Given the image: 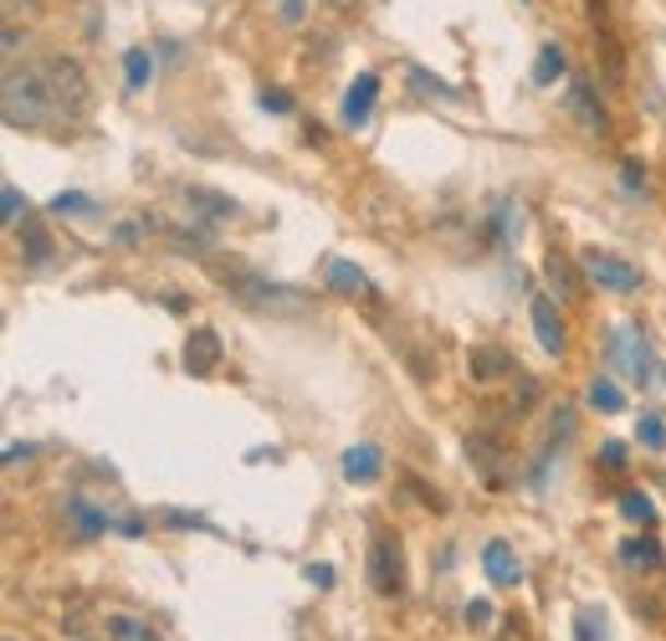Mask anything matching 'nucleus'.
I'll list each match as a JSON object with an SVG mask.
<instances>
[{"label":"nucleus","mask_w":666,"mask_h":641,"mask_svg":"<svg viewBox=\"0 0 666 641\" xmlns=\"http://www.w3.org/2000/svg\"><path fill=\"white\" fill-rule=\"evenodd\" d=\"M544 272H549V287L559 293V298H574L580 287H574V272H569V262L559 252H549V262H544Z\"/></svg>","instance_id":"4be33fe9"},{"label":"nucleus","mask_w":666,"mask_h":641,"mask_svg":"<svg viewBox=\"0 0 666 641\" xmlns=\"http://www.w3.org/2000/svg\"><path fill=\"white\" fill-rule=\"evenodd\" d=\"M123 78H129V93L150 87V78H154V57H150V51H144V47L123 51Z\"/></svg>","instance_id":"a211bd4d"},{"label":"nucleus","mask_w":666,"mask_h":641,"mask_svg":"<svg viewBox=\"0 0 666 641\" xmlns=\"http://www.w3.org/2000/svg\"><path fill=\"white\" fill-rule=\"evenodd\" d=\"M16 51H21V32L16 26H5V57H16Z\"/></svg>","instance_id":"e433bc0d"},{"label":"nucleus","mask_w":666,"mask_h":641,"mask_svg":"<svg viewBox=\"0 0 666 641\" xmlns=\"http://www.w3.org/2000/svg\"><path fill=\"white\" fill-rule=\"evenodd\" d=\"M51 211H57V216H93V201H87L83 190H62V195L51 201Z\"/></svg>","instance_id":"b1692460"},{"label":"nucleus","mask_w":666,"mask_h":641,"mask_svg":"<svg viewBox=\"0 0 666 641\" xmlns=\"http://www.w3.org/2000/svg\"><path fill=\"white\" fill-rule=\"evenodd\" d=\"M41 72H47L51 98H57V108H62L67 119H78L87 103H93V87H87V72H83V62H78V57L51 51V57H41Z\"/></svg>","instance_id":"f03ea898"},{"label":"nucleus","mask_w":666,"mask_h":641,"mask_svg":"<svg viewBox=\"0 0 666 641\" xmlns=\"http://www.w3.org/2000/svg\"><path fill=\"white\" fill-rule=\"evenodd\" d=\"M549 431H554V441H569V437H574V411H569V405H559V411H554Z\"/></svg>","instance_id":"c756f323"},{"label":"nucleus","mask_w":666,"mask_h":641,"mask_svg":"<svg viewBox=\"0 0 666 641\" xmlns=\"http://www.w3.org/2000/svg\"><path fill=\"white\" fill-rule=\"evenodd\" d=\"M620 559H626V565H635V570H641V565H646V570H656V565H662V544H656V539H626V544H620Z\"/></svg>","instance_id":"6ab92c4d"},{"label":"nucleus","mask_w":666,"mask_h":641,"mask_svg":"<svg viewBox=\"0 0 666 641\" xmlns=\"http://www.w3.org/2000/svg\"><path fill=\"white\" fill-rule=\"evenodd\" d=\"M635 437L646 441L651 452H662V447H666V426H662V416H651V411H646V416H641V431H635Z\"/></svg>","instance_id":"bb28decb"},{"label":"nucleus","mask_w":666,"mask_h":641,"mask_svg":"<svg viewBox=\"0 0 666 641\" xmlns=\"http://www.w3.org/2000/svg\"><path fill=\"white\" fill-rule=\"evenodd\" d=\"M502 370H508V355H502V349H472V375H477V380H498Z\"/></svg>","instance_id":"5701e85b"},{"label":"nucleus","mask_w":666,"mask_h":641,"mask_svg":"<svg viewBox=\"0 0 666 641\" xmlns=\"http://www.w3.org/2000/svg\"><path fill=\"white\" fill-rule=\"evenodd\" d=\"M21 257H26L32 268H47L51 262V237H47L41 221H26V226H21Z\"/></svg>","instance_id":"4468645a"},{"label":"nucleus","mask_w":666,"mask_h":641,"mask_svg":"<svg viewBox=\"0 0 666 641\" xmlns=\"http://www.w3.org/2000/svg\"><path fill=\"white\" fill-rule=\"evenodd\" d=\"M564 78V51H559V41H544L538 47V62H533V83L538 87H549Z\"/></svg>","instance_id":"2eb2a0df"},{"label":"nucleus","mask_w":666,"mask_h":641,"mask_svg":"<svg viewBox=\"0 0 666 641\" xmlns=\"http://www.w3.org/2000/svg\"><path fill=\"white\" fill-rule=\"evenodd\" d=\"M5 641H16V637H5Z\"/></svg>","instance_id":"ea45409f"},{"label":"nucleus","mask_w":666,"mask_h":641,"mask_svg":"<svg viewBox=\"0 0 666 641\" xmlns=\"http://www.w3.org/2000/svg\"><path fill=\"white\" fill-rule=\"evenodd\" d=\"M599 462H605L610 473H620V467H626V447H620V441H605V447H599Z\"/></svg>","instance_id":"2f4dec72"},{"label":"nucleus","mask_w":666,"mask_h":641,"mask_svg":"<svg viewBox=\"0 0 666 641\" xmlns=\"http://www.w3.org/2000/svg\"><path fill=\"white\" fill-rule=\"evenodd\" d=\"M580 272L595 287H605V293H635L641 287V268H631L616 252H599V247H584L580 252Z\"/></svg>","instance_id":"7ed1b4c3"},{"label":"nucleus","mask_w":666,"mask_h":641,"mask_svg":"<svg viewBox=\"0 0 666 641\" xmlns=\"http://www.w3.org/2000/svg\"><path fill=\"white\" fill-rule=\"evenodd\" d=\"M400 539L395 534H384V529H374V539H369V559H365V574L369 585H374V595H400Z\"/></svg>","instance_id":"20e7f679"},{"label":"nucleus","mask_w":666,"mask_h":641,"mask_svg":"<svg viewBox=\"0 0 666 641\" xmlns=\"http://www.w3.org/2000/svg\"><path fill=\"white\" fill-rule=\"evenodd\" d=\"M528 319H533V334H538V349H544V355H564V319H559L554 298L538 293L528 304Z\"/></svg>","instance_id":"6e6552de"},{"label":"nucleus","mask_w":666,"mask_h":641,"mask_svg":"<svg viewBox=\"0 0 666 641\" xmlns=\"http://www.w3.org/2000/svg\"><path fill=\"white\" fill-rule=\"evenodd\" d=\"M620 513H626L631 523H641V529L656 523V503H651L646 492H620Z\"/></svg>","instance_id":"412c9836"},{"label":"nucleus","mask_w":666,"mask_h":641,"mask_svg":"<svg viewBox=\"0 0 666 641\" xmlns=\"http://www.w3.org/2000/svg\"><path fill=\"white\" fill-rule=\"evenodd\" d=\"M338 467H344V477H349V483H374V477H380V467H384V456H380V447L359 441V447H349V452H344V462H338Z\"/></svg>","instance_id":"f8f14e48"},{"label":"nucleus","mask_w":666,"mask_h":641,"mask_svg":"<svg viewBox=\"0 0 666 641\" xmlns=\"http://www.w3.org/2000/svg\"><path fill=\"white\" fill-rule=\"evenodd\" d=\"M257 103H262L266 114H293V93H283V87H266Z\"/></svg>","instance_id":"c85d7f7f"},{"label":"nucleus","mask_w":666,"mask_h":641,"mask_svg":"<svg viewBox=\"0 0 666 641\" xmlns=\"http://www.w3.org/2000/svg\"><path fill=\"white\" fill-rule=\"evenodd\" d=\"M108 641H159V637H154L150 621H139V616H129V610H118V616H108Z\"/></svg>","instance_id":"dca6fc26"},{"label":"nucleus","mask_w":666,"mask_h":641,"mask_svg":"<svg viewBox=\"0 0 666 641\" xmlns=\"http://www.w3.org/2000/svg\"><path fill=\"white\" fill-rule=\"evenodd\" d=\"M67 523H72V534H78V539H98V534H108V529H123V523L108 519L103 508L87 503L83 492H72V498H67Z\"/></svg>","instance_id":"1a4fd4ad"},{"label":"nucleus","mask_w":666,"mask_h":641,"mask_svg":"<svg viewBox=\"0 0 666 641\" xmlns=\"http://www.w3.org/2000/svg\"><path fill=\"white\" fill-rule=\"evenodd\" d=\"M483 570H487L492 585H518V580H523V565H518V555H513V544L508 539L483 544Z\"/></svg>","instance_id":"9d476101"},{"label":"nucleus","mask_w":666,"mask_h":641,"mask_svg":"<svg viewBox=\"0 0 666 641\" xmlns=\"http://www.w3.org/2000/svg\"><path fill=\"white\" fill-rule=\"evenodd\" d=\"M564 108L574 114V123H580L584 134H605V129H610V119H605V103H599V93L584 83V78H574V83H569Z\"/></svg>","instance_id":"423d86ee"},{"label":"nucleus","mask_w":666,"mask_h":641,"mask_svg":"<svg viewBox=\"0 0 666 641\" xmlns=\"http://www.w3.org/2000/svg\"><path fill=\"white\" fill-rule=\"evenodd\" d=\"M374 98H380V78H374V72H359V78H354V87L344 93V123H349V129H359V123L369 119Z\"/></svg>","instance_id":"9b49d317"},{"label":"nucleus","mask_w":666,"mask_h":641,"mask_svg":"<svg viewBox=\"0 0 666 641\" xmlns=\"http://www.w3.org/2000/svg\"><path fill=\"white\" fill-rule=\"evenodd\" d=\"M21 211H26V201H21V190H16V186H5V190H0V216H5V226H16Z\"/></svg>","instance_id":"cd10ccee"},{"label":"nucleus","mask_w":666,"mask_h":641,"mask_svg":"<svg viewBox=\"0 0 666 641\" xmlns=\"http://www.w3.org/2000/svg\"><path fill=\"white\" fill-rule=\"evenodd\" d=\"M185 201L195 205L200 216H211V221H231V216H236V201H231V195H221V190H200V186H190V190H185Z\"/></svg>","instance_id":"ddd939ff"},{"label":"nucleus","mask_w":666,"mask_h":641,"mask_svg":"<svg viewBox=\"0 0 666 641\" xmlns=\"http://www.w3.org/2000/svg\"><path fill=\"white\" fill-rule=\"evenodd\" d=\"M620 180H626V190L646 186V169H641V159H626V165H620Z\"/></svg>","instance_id":"473e14b6"},{"label":"nucleus","mask_w":666,"mask_h":641,"mask_svg":"<svg viewBox=\"0 0 666 641\" xmlns=\"http://www.w3.org/2000/svg\"><path fill=\"white\" fill-rule=\"evenodd\" d=\"M0 114L11 129H41V123L62 119V108L51 98V83L41 62H26V68H5V83H0Z\"/></svg>","instance_id":"f257e3e1"},{"label":"nucleus","mask_w":666,"mask_h":641,"mask_svg":"<svg viewBox=\"0 0 666 641\" xmlns=\"http://www.w3.org/2000/svg\"><path fill=\"white\" fill-rule=\"evenodd\" d=\"M323 5H333V11H349L354 0H323Z\"/></svg>","instance_id":"58836bf2"},{"label":"nucleus","mask_w":666,"mask_h":641,"mask_svg":"<svg viewBox=\"0 0 666 641\" xmlns=\"http://www.w3.org/2000/svg\"><path fill=\"white\" fill-rule=\"evenodd\" d=\"M610 365L646 385L651 380V349H646V339H641V329H631V323H616V329H610Z\"/></svg>","instance_id":"39448f33"},{"label":"nucleus","mask_w":666,"mask_h":641,"mask_svg":"<svg viewBox=\"0 0 666 641\" xmlns=\"http://www.w3.org/2000/svg\"><path fill=\"white\" fill-rule=\"evenodd\" d=\"M221 355H226V349H221L216 329H205V323H200V329H190V339H185V370L205 380V375L221 370Z\"/></svg>","instance_id":"0eeeda50"},{"label":"nucleus","mask_w":666,"mask_h":641,"mask_svg":"<svg viewBox=\"0 0 666 641\" xmlns=\"http://www.w3.org/2000/svg\"><path fill=\"white\" fill-rule=\"evenodd\" d=\"M21 456H32V447H26V441H11V447H5V467H16Z\"/></svg>","instance_id":"c9c22d12"},{"label":"nucleus","mask_w":666,"mask_h":641,"mask_svg":"<svg viewBox=\"0 0 666 641\" xmlns=\"http://www.w3.org/2000/svg\"><path fill=\"white\" fill-rule=\"evenodd\" d=\"M466 621H472V626H487V621H492V606H487V601H472V606H466Z\"/></svg>","instance_id":"72a5a7b5"},{"label":"nucleus","mask_w":666,"mask_h":641,"mask_svg":"<svg viewBox=\"0 0 666 641\" xmlns=\"http://www.w3.org/2000/svg\"><path fill=\"white\" fill-rule=\"evenodd\" d=\"M283 21H302V5H298V0H283Z\"/></svg>","instance_id":"4c0bfd02"},{"label":"nucleus","mask_w":666,"mask_h":641,"mask_svg":"<svg viewBox=\"0 0 666 641\" xmlns=\"http://www.w3.org/2000/svg\"><path fill=\"white\" fill-rule=\"evenodd\" d=\"M590 405H595V411H605V416H616V411H626V395H620L616 380H605V375H599L595 385H590Z\"/></svg>","instance_id":"aec40b11"},{"label":"nucleus","mask_w":666,"mask_h":641,"mask_svg":"<svg viewBox=\"0 0 666 641\" xmlns=\"http://www.w3.org/2000/svg\"><path fill=\"white\" fill-rule=\"evenodd\" d=\"M472 462H483L487 467V483H502V473H498V441H472Z\"/></svg>","instance_id":"393cba45"},{"label":"nucleus","mask_w":666,"mask_h":641,"mask_svg":"<svg viewBox=\"0 0 666 641\" xmlns=\"http://www.w3.org/2000/svg\"><path fill=\"white\" fill-rule=\"evenodd\" d=\"M329 287L349 298V293H365L369 283H365V272L354 268V262H344V257H329Z\"/></svg>","instance_id":"f3484780"},{"label":"nucleus","mask_w":666,"mask_h":641,"mask_svg":"<svg viewBox=\"0 0 666 641\" xmlns=\"http://www.w3.org/2000/svg\"><path fill=\"white\" fill-rule=\"evenodd\" d=\"M308 580H313L318 591H329V585H333V570H329V565H308Z\"/></svg>","instance_id":"f704fd0d"},{"label":"nucleus","mask_w":666,"mask_h":641,"mask_svg":"<svg viewBox=\"0 0 666 641\" xmlns=\"http://www.w3.org/2000/svg\"><path fill=\"white\" fill-rule=\"evenodd\" d=\"M574 637L580 641H605V616H599V610H580V616H574Z\"/></svg>","instance_id":"a878e982"},{"label":"nucleus","mask_w":666,"mask_h":641,"mask_svg":"<svg viewBox=\"0 0 666 641\" xmlns=\"http://www.w3.org/2000/svg\"><path fill=\"white\" fill-rule=\"evenodd\" d=\"M411 78H416V87H420V93H441V98H456V87H447V83H441V78H431V72H411Z\"/></svg>","instance_id":"7c9ffc66"}]
</instances>
